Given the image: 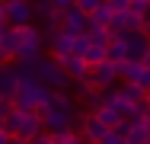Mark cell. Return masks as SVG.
<instances>
[{
  "instance_id": "29",
  "label": "cell",
  "mask_w": 150,
  "mask_h": 144,
  "mask_svg": "<svg viewBox=\"0 0 150 144\" xmlns=\"http://www.w3.org/2000/svg\"><path fill=\"white\" fill-rule=\"evenodd\" d=\"M29 144H54V138H51L48 131H42V135H35V138H32Z\"/></svg>"
},
{
  "instance_id": "27",
  "label": "cell",
  "mask_w": 150,
  "mask_h": 144,
  "mask_svg": "<svg viewBox=\"0 0 150 144\" xmlns=\"http://www.w3.org/2000/svg\"><path fill=\"white\" fill-rule=\"evenodd\" d=\"M128 10H134L137 16H147V13H150V0H131Z\"/></svg>"
},
{
  "instance_id": "8",
  "label": "cell",
  "mask_w": 150,
  "mask_h": 144,
  "mask_svg": "<svg viewBox=\"0 0 150 144\" xmlns=\"http://www.w3.org/2000/svg\"><path fill=\"white\" fill-rule=\"evenodd\" d=\"M61 29L70 32V35H86L90 32V16L83 10H77V6H70V10L61 13Z\"/></svg>"
},
{
  "instance_id": "9",
  "label": "cell",
  "mask_w": 150,
  "mask_h": 144,
  "mask_svg": "<svg viewBox=\"0 0 150 144\" xmlns=\"http://www.w3.org/2000/svg\"><path fill=\"white\" fill-rule=\"evenodd\" d=\"M90 80H93V86H96V90H109V86L118 80V64L102 61V64L90 67Z\"/></svg>"
},
{
  "instance_id": "20",
  "label": "cell",
  "mask_w": 150,
  "mask_h": 144,
  "mask_svg": "<svg viewBox=\"0 0 150 144\" xmlns=\"http://www.w3.org/2000/svg\"><path fill=\"white\" fill-rule=\"evenodd\" d=\"M112 16H115V10H112L109 3H102L96 13H90V26L93 29H109L112 26Z\"/></svg>"
},
{
  "instance_id": "22",
  "label": "cell",
  "mask_w": 150,
  "mask_h": 144,
  "mask_svg": "<svg viewBox=\"0 0 150 144\" xmlns=\"http://www.w3.org/2000/svg\"><path fill=\"white\" fill-rule=\"evenodd\" d=\"M86 35H90V45H102V48H109V42H112V32L109 29H93L90 26Z\"/></svg>"
},
{
  "instance_id": "32",
  "label": "cell",
  "mask_w": 150,
  "mask_h": 144,
  "mask_svg": "<svg viewBox=\"0 0 150 144\" xmlns=\"http://www.w3.org/2000/svg\"><path fill=\"white\" fill-rule=\"evenodd\" d=\"M0 144H13V138H10V135H6L3 128H0Z\"/></svg>"
},
{
  "instance_id": "7",
  "label": "cell",
  "mask_w": 150,
  "mask_h": 144,
  "mask_svg": "<svg viewBox=\"0 0 150 144\" xmlns=\"http://www.w3.org/2000/svg\"><path fill=\"white\" fill-rule=\"evenodd\" d=\"M77 128H80V138H83L86 144H102V141H105V135H109V128H105L93 112H83V115H80V125H77Z\"/></svg>"
},
{
  "instance_id": "5",
  "label": "cell",
  "mask_w": 150,
  "mask_h": 144,
  "mask_svg": "<svg viewBox=\"0 0 150 144\" xmlns=\"http://www.w3.org/2000/svg\"><path fill=\"white\" fill-rule=\"evenodd\" d=\"M3 10H6V26H32V16H35L32 0H3Z\"/></svg>"
},
{
  "instance_id": "37",
  "label": "cell",
  "mask_w": 150,
  "mask_h": 144,
  "mask_svg": "<svg viewBox=\"0 0 150 144\" xmlns=\"http://www.w3.org/2000/svg\"><path fill=\"white\" fill-rule=\"evenodd\" d=\"M13 144H29V141H19V138H13Z\"/></svg>"
},
{
  "instance_id": "17",
  "label": "cell",
  "mask_w": 150,
  "mask_h": 144,
  "mask_svg": "<svg viewBox=\"0 0 150 144\" xmlns=\"http://www.w3.org/2000/svg\"><path fill=\"white\" fill-rule=\"evenodd\" d=\"M93 115H96V118H99V122H102V125H105L109 131H115V128H121V125H125L121 112L115 109V106H109V103H105V106H99V109H96Z\"/></svg>"
},
{
  "instance_id": "19",
  "label": "cell",
  "mask_w": 150,
  "mask_h": 144,
  "mask_svg": "<svg viewBox=\"0 0 150 144\" xmlns=\"http://www.w3.org/2000/svg\"><path fill=\"white\" fill-rule=\"evenodd\" d=\"M105 58H109L112 64L128 61V45H125V35H112V42H109V48H105Z\"/></svg>"
},
{
  "instance_id": "30",
  "label": "cell",
  "mask_w": 150,
  "mask_h": 144,
  "mask_svg": "<svg viewBox=\"0 0 150 144\" xmlns=\"http://www.w3.org/2000/svg\"><path fill=\"white\" fill-rule=\"evenodd\" d=\"M105 3H109L112 10H128V6H131V0H105Z\"/></svg>"
},
{
  "instance_id": "10",
  "label": "cell",
  "mask_w": 150,
  "mask_h": 144,
  "mask_svg": "<svg viewBox=\"0 0 150 144\" xmlns=\"http://www.w3.org/2000/svg\"><path fill=\"white\" fill-rule=\"evenodd\" d=\"M74 38H77V35L58 29V32H48V35H45V45L51 48V58H64V55L74 51Z\"/></svg>"
},
{
  "instance_id": "31",
  "label": "cell",
  "mask_w": 150,
  "mask_h": 144,
  "mask_svg": "<svg viewBox=\"0 0 150 144\" xmlns=\"http://www.w3.org/2000/svg\"><path fill=\"white\" fill-rule=\"evenodd\" d=\"M51 3H54V6H58L61 13H64V10H70V6H74V3H77V0H51Z\"/></svg>"
},
{
  "instance_id": "15",
  "label": "cell",
  "mask_w": 150,
  "mask_h": 144,
  "mask_svg": "<svg viewBox=\"0 0 150 144\" xmlns=\"http://www.w3.org/2000/svg\"><path fill=\"white\" fill-rule=\"evenodd\" d=\"M19 38H23V29L3 26V38H0V58H3V61L16 58V51H19Z\"/></svg>"
},
{
  "instance_id": "34",
  "label": "cell",
  "mask_w": 150,
  "mask_h": 144,
  "mask_svg": "<svg viewBox=\"0 0 150 144\" xmlns=\"http://www.w3.org/2000/svg\"><path fill=\"white\" fill-rule=\"evenodd\" d=\"M141 64H144V67H150V48L144 51V58H141Z\"/></svg>"
},
{
  "instance_id": "40",
  "label": "cell",
  "mask_w": 150,
  "mask_h": 144,
  "mask_svg": "<svg viewBox=\"0 0 150 144\" xmlns=\"http://www.w3.org/2000/svg\"><path fill=\"white\" fill-rule=\"evenodd\" d=\"M147 99H150V93H147Z\"/></svg>"
},
{
  "instance_id": "16",
  "label": "cell",
  "mask_w": 150,
  "mask_h": 144,
  "mask_svg": "<svg viewBox=\"0 0 150 144\" xmlns=\"http://www.w3.org/2000/svg\"><path fill=\"white\" fill-rule=\"evenodd\" d=\"M125 45H128V58H131V61H141L144 51L150 48V42H147L144 32H128V35H125Z\"/></svg>"
},
{
  "instance_id": "11",
  "label": "cell",
  "mask_w": 150,
  "mask_h": 144,
  "mask_svg": "<svg viewBox=\"0 0 150 144\" xmlns=\"http://www.w3.org/2000/svg\"><path fill=\"white\" fill-rule=\"evenodd\" d=\"M58 64L64 67V74L77 83V80H86L90 77V64H86V58H77V55H64L58 58Z\"/></svg>"
},
{
  "instance_id": "21",
  "label": "cell",
  "mask_w": 150,
  "mask_h": 144,
  "mask_svg": "<svg viewBox=\"0 0 150 144\" xmlns=\"http://www.w3.org/2000/svg\"><path fill=\"white\" fill-rule=\"evenodd\" d=\"M118 93L128 99V103H131V106H141V103H147V93H144L137 83H121V86H118Z\"/></svg>"
},
{
  "instance_id": "2",
  "label": "cell",
  "mask_w": 150,
  "mask_h": 144,
  "mask_svg": "<svg viewBox=\"0 0 150 144\" xmlns=\"http://www.w3.org/2000/svg\"><path fill=\"white\" fill-rule=\"evenodd\" d=\"M48 96H51V90L42 86L38 80H23L16 96H13V109H19V112H42Z\"/></svg>"
},
{
  "instance_id": "33",
  "label": "cell",
  "mask_w": 150,
  "mask_h": 144,
  "mask_svg": "<svg viewBox=\"0 0 150 144\" xmlns=\"http://www.w3.org/2000/svg\"><path fill=\"white\" fill-rule=\"evenodd\" d=\"M0 26H6V10H3V0H0Z\"/></svg>"
},
{
  "instance_id": "25",
  "label": "cell",
  "mask_w": 150,
  "mask_h": 144,
  "mask_svg": "<svg viewBox=\"0 0 150 144\" xmlns=\"http://www.w3.org/2000/svg\"><path fill=\"white\" fill-rule=\"evenodd\" d=\"M86 51H90V35H77V38H74V51H70V55L86 58Z\"/></svg>"
},
{
  "instance_id": "23",
  "label": "cell",
  "mask_w": 150,
  "mask_h": 144,
  "mask_svg": "<svg viewBox=\"0 0 150 144\" xmlns=\"http://www.w3.org/2000/svg\"><path fill=\"white\" fill-rule=\"evenodd\" d=\"M83 103H86V109H90V112H96L99 106H105V90H93V93H86V96H83Z\"/></svg>"
},
{
  "instance_id": "1",
  "label": "cell",
  "mask_w": 150,
  "mask_h": 144,
  "mask_svg": "<svg viewBox=\"0 0 150 144\" xmlns=\"http://www.w3.org/2000/svg\"><path fill=\"white\" fill-rule=\"evenodd\" d=\"M3 131L10 138H19V141H32L35 135L45 131V122L42 112H19V109H10L3 118Z\"/></svg>"
},
{
  "instance_id": "24",
  "label": "cell",
  "mask_w": 150,
  "mask_h": 144,
  "mask_svg": "<svg viewBox=\"0 0 150 144\" xmlns=\"http://www.w3.org/2000/svg\"><path fill=\"white\" fill-rule=\"evenodd\" d=\"M102 61H109V58H105V48H102V45H90V51H86V64L96 67V64H102Z\"/></svg>"
},
{
  "instance_id": "12",
  "label": "cell",
  "mask_w": 150,
  "mask_h": 144,
  "mask_svg": "<svg viewBox=\"0 0 150 144\" xmlns=\"http://www.w3.org/2000/svg\"><path fill=\"white\" fill-rule=\"evenodd\" d=\"M42 112H77V103H74V96L67 93V90H51V96H48V103H45V109Z\"/></svg>"
},
{
  "instance_id": "6",
  "label": "cell",
  "mask_w": 150,
  "mask_h": 144,
  "mask_svg": "<svg viewBox=\"0 0 150 144\" xmlns=\"http://www.w3.org/2000/svg\"><path fill=\"white\" fill-rule=\"evenodd\" d=\"M80 115L83 112H42V122H45V131L48 135H64V131H74L80 125Z\"/></svg>"
},
{
  "instance_id": "14",
  "label": "cell",
  "mask_w": 150,
  "mask_h": 144,
  "mask_svg": "<svg viewBox=\"0 0 150 144\" xmlns=\"http://www.w3.org/2000/svg\"><path fill=\"white\" fill-rule=\"evenodd\" d=\"M19 83H23V80H19V74H16V67H0V99H3V103H13Z\"/></svg>"
},
{
  "instance_id": "41",
  "label": "cell",
  "mask_w": 150,
  "mask_h": 144,
  "mask_svg": "<svg viewBox=\"0 0 150 144\" xmlns=\"http://www.w3.org/2000/svg\"><path fill=\"white\" fill-rule=\"evenodd\" d=\"M147 144H150V141H147Z\"/></svg>"
},
{
  "instance_id": "38",
  "label": "cell",
  "mask_w": 150,
  "mask_h": 144,
  "mask_svg": "<svg viewBox=\"0 0 150 144\" xmlns=\"http://www.w3.org/2000/svg\"><path fill=\"white\" fill-rule=\"evenodd\" d=\"M0 38H3V26H0ZM0 61H3V58H0Z\"/></svg>"
},
{
  "instance_id": "26",
  "label": "cell",
  "mask_w": 150,
  "mask_h": 144,
  "mask_svg": "<svg viewBox=\"0 0 150 144\" xmlns=\"http://www.w3.org/2000/svg\"><path fill=\"white\" fill-rule=\"evenodd\" d=\"M102 3H105V0H77L74 6H77V10H83V13L90 16V13H96V10H99Z\"/></svg>"
},
{
  "instance_id": "39",
  "label": "cell",
  "mask_w": 150,
  "mask_h": 144,
  "mask_svg": "<svg viewBox=\"0 0 150 144\" xmlns=\"http://www.w3.org/2000/svg\"><path fill=\"white\" fill-rule=\"evenodd\" d=\"M0 67H3V61H0Z\"/></svg>"
},
{
  "instance_id": "35",
  "label": "cell",
  "mask_w": 150,
  "mask_h": 144,
  "mask_svg": "<svg viewBox=\"0 0 150 144\" xmlns=\"http://www.w3.org/2000/svg\"><path fill=\"white\" fill-rule=\"evenodd\" d=\"M144 128H147V135H150V115H147V118H144Z\"/></svg>"
},
{
  "instance_id": "18",
  "label": "cell",
  "mask_w": 150,
  "mask_h": 144,
  "mask_svg": "<svg viewBox=\"0 0 150 144\" xmlns=\"http://www.w3.org/2000/svg\"><path fill=\"white\" fill-rule=\"evenodd\" d=\"M141 74H144V64H141V61H131V58H128V61L118 64V80L121 83H137Z\"/></svg>"
},
{
  "instance_id": "4",
  "label": "cell",
  "mask_w": 150,
  "mask_h": 144,
  "mask_svg": "<svg viewBox=\"0 0 150 144\" xmlns=\"http://www.w3.org/2000/svg\"><path fill=\"white\" fill-rule=\"evenodd\" d=\"M45 48V32L35 26H23V38H19V51H16V61H35Z\"/></svg>"
},
{
  "instance_id": "28",
  "label": "cell",
  "mask_w": 150,
  "mask_h": 144,
  "mask_svg": "<svg viewBox=\"0 0 150 144\" xmlns=\"http://www.w3.org/2000/svg\"><path fill=\"white\" fill-rule=\"evenodd\" d=\"M137 86H141L144 93H150V67H144V74H141V80H137Z\"/></svg>"
},
{
  "instance_id": "13",
  "label": "cell",
  "mask_w": 150,
  "mask_h": 144,
  "mask_svg": "<svg viewBox=\"0 0 150 144\" xmlns=\"http://www.w3.org/2000/svg\"><path fill=\"white\" fill-rule=\"evenodd\" d=\"M115 131H118L128 144H147V141H150L147 128H144V118H131V122H125V125L115 128Z\"/></svg>"
},
{
  "instance_id": "3",
  "label": "cell",
  "mask_w": 150,
  "mask_h": 144,
  "mask_svg": "<svg viewBox=\"0 0 150 144\" xmlns=\"http://www.w3.org/2000/svg\"><path fill=\"white\" fill-rule=\"evenodd\" d=\"M35 80L42 86H48V90H67V86L74 83L64 74V67L58 64V58H45V55L35 58Z\"/></svg>"
},
{
  "instance_id": "36",
  "label": "cell",
  "mask_w": 150,
  "mask_h": 144,
  "mask_svg": "<svg viewBox=\"0 0 150 144\" xmlns=\"http://www.w3.org/2000/svg\"><path fill=\"white\" fill-rule=\"evenodd\" d=\"M144 35H147V42H150V26H144Z\"/></svg>"
}]
</instances>
